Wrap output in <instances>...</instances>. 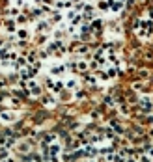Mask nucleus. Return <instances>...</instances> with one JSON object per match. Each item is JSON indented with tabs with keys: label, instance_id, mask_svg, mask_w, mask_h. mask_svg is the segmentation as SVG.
<instances>
[{
	"label": "nucleus",
	"instance_id": "1",
	"mask_svg": "<svg viewBox=\"0 0 153 162\" xmlns=\"http://www.w3.org/2000/svg\"><path fill=\"white\" fill-rule=\"evenodd\" d=\"M0 117H2V119H6V121H9V119H13V117H15V114H9V112H6V114H2Z\"/></svg>",
	"mask_w": 153,
	"mask_h": 162
}]
</instances>
